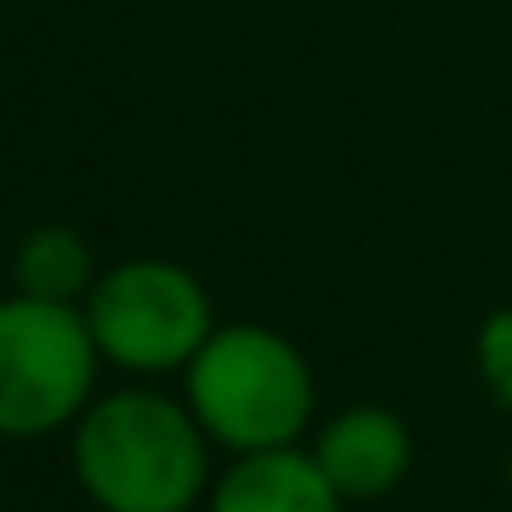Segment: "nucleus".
<instances>
[{"instance_id": "1", "label": "nucleus", "mask_w": 512, "mask_h": 512, "mask_svg": "<svg viewBox=\"0 0 512 512\" xmlns=\"http://www.w3.org/2000/svg\"><path fill=\"white\" fill-rule=\"evenodd\" d=\"M72 463L105 512H188L210 485V435L160 391H111L83 408Z\"/></svg>"}, {"instance_id": "2", "label": "nucleus", "mask_w": 512, "mask_h": 512, "mask_svg": "<svg viewBox=\"0 0 512 512\" xmlns=\"http://www.w3.org/2000/svg\"><path fill=\"white\" fill-rule=\"evenodd\" d=\"M188 408L237 457L292 446L314 419V375L287 336L221 325L188 364Z\"/></svg>"}, {"instance_id": "3", "label": "nucleus", "mask_w": 512, "mask_h": 512, "mask_svg": "<svg viewBox=\"0 0 512 512\" xmlns=\"http://www.w3.org/2000/svg\"><path fill=\"white\" fill-rule=\"evenodd\" d=\"M100 347L78 303L0 298V435L34 441L83 419Z\"/></svg>"}, {"instance_id": "4", "label": "nucleus", "mask_w": 512, "mask_h": 512, "mask_svg": "<svg viewBox=\"0 0 512 512\" xmlns=\"http://www.w3.org/2000/svg\"><path fill=\"white\" fill-rule=\"evenodd\" d=\"M83 320L94 331L100 358L133 375L188 369L199 347L215 336L210 292L199 287L193 270L171 259H127L105 270L83 298Z\"/></svg>"}, {"instance_id": "5", "label": "nucleus", "mask_w": 512, "mask_h": 512, "mask_svg": "<svg viewBox=\"0 0 512 512\" xmlns=\"http://www.w3.org/2000/svg\"><path fill=\"white\" fill-rule=\"evenodd\" d=\"M314 463L336 485L342 501H375L397 490L413 468V435L391 408H347L320 430Z\"/></svg>"}, {"instance_id": "6", "label": "nucleus", "mask_w": 512, "mask_h": 512, "mask_svg": "<svg viewBox=\"0 0 512 512\" xmlns=\"http://www.w3.org/2000/svg\"><path fill=\"white\" fill-rule=\"evenodd\" d=\"M210 512H342V496L314 463V452L276 446L237 457L215 485Z\"/></svg>"}, {"instance_id": "7", "label": "nucleus", "mask_w": 512, "mask_h": 512, "mask_svg": "<svg viewBox=\"0 0 512 512\" xmlns=\"http://www.w3.org/2000/svg\"><path fill=\"white\" fill-rule=\"evenodd\" d=\"M12 281L23 298H45V303H78L94 287V254L72 226H34L17 243L12 259Z\"/></svg>"}, {"instance_id": "8", "label": "nucleus", "mask_w": 512, "mask_h": 512, "mask_svg": "<svg viewBox=\"0 0 512 512\" xmlns=\"http://www.w3.org/2000/svg\"><path fill=\"white\" fill-rule=\"evenodd\" d=\"M474 364H479V380H485V391L512 413V309H496L485 325H479Z\"/></svg>"}, {"instance_id": "9", "label": "nucleus", "mask_w": 512, "mask_h": 512, "mask_svg": "<svg viewBox=\"0 0 512 512\" xmlns=\"http://www.w3.org/2000/svg\"><path fill=\"white\" fill-rule=\"evenodd\" d=\"M507 485H512V457H507Z\"/></svg>"}]
</instances>
